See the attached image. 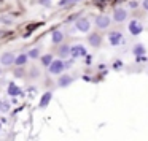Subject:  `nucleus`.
<instances>
[{"label": "nucleus", "mask_w": 148, "mask_h": 141, "mask_svg": "<svg viewBox=\"0 0 148 141\" xmlns=\"http://www.w3.org/2000/svg\"><path fill=\"white\" fill-rule=\"evenodd\" d=\"M70 56L72 57H83V56H86V49H84V46H81V45H75V46H72Z\"/></svg>", "instance_id": "0eeeda50"}, {"label": "nucleus", "mask_w": 148, "mask_h": 141, "mask_svg": "<svg viewBox=\"0 0 148 141\" xmlns=\"http://www.w3.org/2000/svg\"><path fill=\"white\" fill-rule=\"evenodd\" d=\"M110 22H112V19H110L107 14H100V16L96 18V26L99 27V29H107V27L110 26Z\"/></svg>", "instance_id": "7ed1b4c3"}, {"label": "nucleus", "mask_w": 148, "mask_h": 141, "mask_svg": "<svg viewBox=\"0 0 148 141\" xmlns=\"http://www.w3.org/2000/svg\"><path fill=\"white\" fill-rule=\"evenodd\" d=\"M43 7H51V0H38Z\"/></svg>", "instance_id": "6ab92c4d"}, {"label": "nucleus", "mask_w": 148, "mask_h": 141, "mask_svg": "<svg viewBox=\"0 0 148 141\" xmlns=\"http://www.w3.org/2000/svg\"><path fill=\"white\" fill-rule=\"evenodd\" d=\"M108 41L112 46H118V45H123V43H124V37H123L121 32H116L115 30V32H110Z\"/></svg>", "instance_id": "f03ea898"}, {"label": "nucleus", "mask_w": 148, "mask_h": 141, "mask_svg": "<svg viewBox=\"0 0 148 141\" xmlns=\"http://www.w3.org/2000/svg\"><path fill=\"white\" fill-rule=\"evenodd\" d=\"M27 56H29L30 59H37V57L40 56V49H38V48H35V49H30V51H29V54H27Z\"/></svg>", "instance_id": "a211bd4d"}, {"label": "nucleus", "mask_w": 148, "mask_h": 141, "mask_svg": "<svg viewBox=\"0 0 148 141\" xmlns=\"http://www.w3.org/2000/svg\"><path fill=\"white\" fill-rule=\"evenodd\" d=\"M8 109H10V105H8V103H3V105H2V111H8Z\"/></svg>", "instance_id": "aec40b11"}, {"label": "nucleus", "mask_w": 148, "mask_h": 141, "mask_svg": "<svg viewBox=\"0 0 148 141\" xmlns=\"http://www.w3.org/2000/svg\"><path fill=\"white\" fill-rule=\"evenodd\" d=\"M51 97H53L51 92H45V94H43L42 100H40V108H46V106L49 105V102H51Z\"/></svg>", "instance_id": "9d476101"}, {"label": "nucleus", "mask_w": 148, "mask_h": 141, "mask_svg": "<svg viewBox=\"0 0 148 141\" xmlns=\"http://www.w3.org/2000/svg\"><path fill=\"white\" fill-rule=\"evenodd\" d=\"M142 30H143V26H142L138 21L132 19L131 22H129V32H131L132 35H140Z\"/></svg>", "instance_id": "39448f33"}, {"label": "nucleus", "mask_w": 148, "mask_h": 141, "mask_svg": "<svg viewBox=\"0 0 148 141\" xmlns=\"http://www.w3.org/2000/svg\"><path fill=\"white\" fill-rule=\"evenodd\" d=\"M64 70H65V64L61 60V59H58V60H53V64L48 67V71H49L51 75H61Z\"/></svg>", "instance_id": "f257e3e1"}, {"label": "nucleus", "mask_w": 148, "mask_h": 141, "mask_svg": "<svg viewBox=\"0 0 148 141\" xmlns=\"http://www.w3.org/2000/svg\"><path fill=\"white\" fill-rule=\"evenodd\" d=\"M8 94H10V95H13V97H14V95H19V94H21V89H19V87H18L14 83H11L10 86H8Z\"/></svg>", "instance_id": "f8f14e48"}, {"label": "nucleus", "mask_w": 148, "mask_h": 141, "mask_svg": "<svg viewBox=\"0 0 148 141\" xmlns=\"http://www.w3.org/2000/svg\"><path fill=\"white\" fill-rule=\"evenodd\" d=\"M72 81H73V78L69 76V75H64V76H61V79H59V87H67L69 84H72Z\"/></svg>", "instance_id": "9b49d317"}, {"label": "nucleus", "mask_w": 148, "mask_h": 141, "mask_svg": "<svg viewBox=\"0 0 148 141\" xmlns=\"http://www.w3.org/2000/svg\"><path fill=\"white\" fill-rule=\"evenodd\" d=\"M142 7H143L145 10L148 11V0H143V3H142Z\"/></svg>", "instance_id": "412c9836"}, {"label": "nucleus", "mask_w": 148, "mask_h": 141, "mask_svg": "<svg viewBox=\"0 0 148 141\" xmlns=\"http://www.w3.org/2000/svg\"><path fill=\"white\" fill-rule=\"evenodd\" d=\"M126 18H127V11L124 8H116L115 13H113V21L115 22H123Z\"/></svg>", "instance_id": "423d86ee"}, {"label": "nucleus", "mask_w": 148, "mask_h": 141, "mask_svg": "<svg viewBox=\"0 0 148 141\" xmlns=\"http://www.w3.org/2000/svg\"><path fill=\"white\" fill-rule=\"evenodd\" d=\"M69 52H72V48H69L67 45L59 49V56H61V57H69Z\"/></svg>", "instance_id": "2eb2a0df"}, {"label": "nucleus", "mask_w": 148, "mask_h": 141, "mask_svg": "<svg viewBox=\"0 0 148 141\" xmlns=\"http://www.w3.org/2000/svg\"><path fill=\"white\" fill-rule=\"evenodd\" d=\"M27 57H29L27 54H19L16 57V60H14V64H16V65H24L27 62Z\"/></svg>", "instance_id": "4468645a"}, {"label": "nucleus", "mask_w": 148, "mask_h": 141, "mask_svg": "<svg viewBox=\"0 0 148 141\" xmlns=\"http://www.w3.org/2000/svg\"><path fill=\"white\" fill-rule=\"evenodd\" d=\"M88 41H89L91 46H94V48H99V46H100V35H99V33H92V35H89Z\"/></svg>", "instance_id": "1a4fd4ad"}, {"label": "nucleus", "mask_w": 148, "mask_h": 141, "mask_svg": "<svg viewBox=\"0 0 148 141\" xmlns=\"http://www.w3.org/2000/svg\"><path fill=\"white\" fill-rule=\"evenodd\" d=\"M75 27H77V30H80V32H88L89 27H91V22L86 18H80V19L75 22Z\"/></svg>", "instance_id": "20e7f679"}, {"label": "nucleus", "mask_w": 148, "mask_h": 141, "mask_svg": "<svg viewBox=\"0 0 148 141\" xmlns=\"http://www.w3.org/2000/svg\"><path fill=\"white\" fill-rule=\"evenodd\" d=\"M14 60H16V57H14V54H11V52H5V54H2V57H0V62L3 65H11V64H14Z\"/></svg>", "instance_id": "6e6552de"}, {"label": "nucleus", "mask_w": 148, "mask_h": 141, "mask_svg": "<svg viewBox=\"0 0 148 141\" xmlns=\"http://www.w3.org/2000/svg\"><path fill=\"white\" fill-rule=\"evenodd\" d=\"M132 51H134L135 56H143V54H145V48H143L142 45H135Z\"/></svg>", "instance_id": "dca6fc26"}, {"label": "nucleus", "mask_w": 148, "mask_h": 141, "mask_svg": "<svg viewBox=\"0 0 148 141\" xmlns=\"http://www.w3.org/2000/svg\"><path fill=\"white\" fill-rule=\"evenodd\" d=\"M2 105H3V103H2V102H0V111H2Z\"/></svg>", "instance_id": "5701e85b"}, {"label": "nucleus", "mask_w": 148, "mask_h": 141, "mask_svg": "<svg viewBox=\"0 0 148 141\" xmlns=\"http://www.w3.org/2000/svg\"><path fill=\"white\" fill-rule=\"evenodd\" d=\"M62 38H64V35H62L59 30H54L53 32V35H51V40H53V43H61L62 41Z\"/></svg>", "instance_id": "ddd939ff"}, {"label": "nucleus", "mask_w": 148, "mask_h": 141, "mask_svg": "<svg viewBox=\"0 0 148 141\" xmlns=\"http://www.w3.org/2000/svg\"><path fill=\"white\" fill-rule=\"evenodd\" d=\"M0 130H2V124H0Z\"/></svg>", "instance_id": "b1692460"}, {"label": "nucleus", "mask_w": 148, "mask_h": 141, "mask_svg": "<svg viewBox=\"0 0 148 141\" xmlns=\"http://www.w3.org/2000/svg\"><path fill=\"white\" fill-rule=\"evenodd\" d=\"M129 7H131V8H137V2H131V3H129Z\"/></svg>", "instance_id": "4be33fe9"}, {"label": "nucleus", "mask_w": 148, "mask_h": 141, "mask_svg": "<svg viewBox=\"0 0 148 141\" xmlns=\"http://www.w3.org/2000/svg\"><path fill=\"white\" fill-rule=\"evenodd\" d=\"M42 64H43V65H48V67H49V65L53 64V56H51V54L43 56V57H42Z\"/></svg>", "instance_id": "f3484780"}]
</instances>
